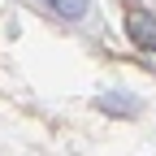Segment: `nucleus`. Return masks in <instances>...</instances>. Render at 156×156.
I'll list each match as a JSON object with an SVG mask.
<instances>
[{"instance_id": "1", "label": "nucleus", "mask_w": 156, "mask_h": 156, "mask_svg": "<svg viewBox=\"0 0 156 156\" xmlns=\"http://www.w3.org/2000/svg\"><path fill=\"white\" fill-rule=\"evenodd\" d=\"M126 35H130L134 48L156 52V13H147V9H139V5H130V13H126Z\"/></svg>"}, {"instance_id": "2", "label": "nucleus", "mask_w": 156, "mask_h": 156, "mask_svg": "<svg viewBox=\"0 0 156 156\" xmlns=\"http://www.w3.org/2000/svg\"><path fill=\"white\" fill-rule=\"evenodd\" d=\"M44 13H52L56 22H65V26H83L87 22V13H91V0H35Z\"/></svg>"}, {"instance_id": "3", "label": "nucleus", "mask_w": 156, "mask_h": 156, "mask_svg": "<svg viewBox=\"0 0 156 156\" xmlns=\"http://www.w3.org/2000/svg\"><path fill=\"white\" fill-rule=\"evenodd\" d=\"M95 104H100V113H113V117H134V113L143 108L139 100H134V95H122V91H113V95H100Z\"/></svg>"}]
</instances>
